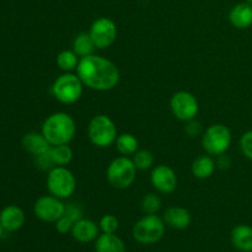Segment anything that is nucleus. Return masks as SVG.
Wrapping results in <instances>:
<instances>
[{"label": "nucleus", "mask_w": 252, "mask_h": 252, "mask_svg": "<svg viewBox=\"0 0 252 252\" xmlns=\"http://www.w3.org/2000/svg\"><path fill=\"white\" fill-rule=\"evenodd\" d=\"M89 33L96 48L105 49L115 43L117 38V26L108 17H100L93 22Z\"/></svg>", "instance_id": "9d476101"}, {"label": "nucleus", "mask_w": 252, "mask_h": 252, "mask_svg": "<svg viewBox=\"0 0 252 252\" xmlns=\"http://www.w3.org/2000/svg\"><path fill=\"white\" fill-rule=\"evenodd\" d=\"M217 158H218V160H217V166L220 167V169H223V170L229 169V167H230L231 161H230V158H229L228 155L221 154Z\"/></svg>", "instance_id": "473e14b6"}, {"label": "nucleus", "mask_w": 252, "mask_h": 252, "mask_svg": "<svg viewBox=\"0 0 252 252\" xmlns=\"http://www.w3.org/2000/svg\"><path fill=\"white\" fill-rule=\"evenodd\" d=\"M140 206L145 214H157L161 208V199L157 193H148L143 197Z\"/></svg>", "instance_id": "a878e982"}, {"label": "nucleus", "mask_w": 252, "mask_h": 252, "mask_svg": "<svg viewBox=\"0 0 252 252\" xmlns=\"http://www.w3.org/2000/svg\"><path fill=\"white\" fill-rule=\"evenodd\" d=\"M64 216H66L68 218H70L71 220L75 223L78 221L79 219L83 218V211L79 206L76 204L70 203V204H65V211H64Z\"/></svg>", "instance_id": "7c9ffc66"}, {"label": "nucleus", "mask_w": 252, "mask_h": 252, "mask_svg": "<svg viewBox=\"0 0 252 252\" xmlns=\"http://www.w3.org/2000/svg\"><path fill=\"white\" fill-rule=\"evenodd\" d=\"M22 147H24L26 152H29L30 154L34 157V155H38L41 153L46 152L47 149H49L51 144H49L48 140L44 138L42 133L30 132L25 134L24 138H22Z\"/></svg>", "instance_id": "6ab92c4d"}, {"label": "nucleus", "mask_w": 252, "mask_h": 252, "mask_svg": "<svg viewBox=\"0 0 252 252\" xmlns=\"http://www.w3.org/2000/svg\"><path fill=\"white\" fill-rule=\"evenodd\" d=\"M2 231H4V229H2L1 224H0V238H1V235H2Z\"/></svg>", "instance_id": "72a5a7b5"}, {"label": "nucleus", "mask_w": 252, "mask_h": 252, "mask_svg": "<svg viewBox=\"0 0 252 252\" xmlns=\"http://www.w3.org/2000/svg\"><path fill=\"white\" fill-rule=\"evenodd\" d=\"M47 189L58 198H69L76 189L75 176L65 166H54L47 176Z\"/></svg>", "instance_id": "0eeeda50"}, {"label": "nucleus", "mask_w": 252, "mask_h": 252, "mask_svg": "<svg viewBox=\"0 0 252 252\" xmlns=\"http://www.w3.org/2000/svg\"><path fill=\"white\" fill-rule=\"evenodd\" d=\"M75 121L65 112L48 116L42 125V134L51 145L69 144L75 135Z\"/></svg>", "instance_id": "f03ea898"}, {"label": "nucleus", "mask_w": 252, "mask_h": 252, "mask_svg": "<svg viewBox=\"0 0 252 252\" xmlns=\"http://www.w3.org/2000/svg\"><path fill=\"white\" fill-rule=\"evenodd\" d=\"M107 181L115 189H128L134 182L137 176V167L128 157H118L110 162L106 171Z\"/></svg>", "instance_id": "20e7f679"}, {"label": "nucleus", "mask_w": 252, "mask_h": 252, "mask_svg": "<svg viewBox=\"0 0 252 252\" xmlns=\"http://www.w3.org/2000/svg\"><path fill=\"white\" fill-rule=\"evenodd\" d=\"M170 108L171 112L177 120L189 122L196 118L198 115L199 105L196 96L187 91H179L174 94L170 100Z\"/></svg>", "instance_id": "1a4fd4ad"}, {"label": "nucleus", "mask_w": 252, "mask_h": 252, "mask_svg": "<svg viewBox=\"0 0 252 252\" xmlns=\"http://www.w3.org/2000/svg\"><path fill=\"white\" fill-rule=\"evenodd\" d=\"M100 230L105 234H115L118 230L120 226V221H118L117 217L112 216V214H106L100 219Z\"/></svg>", "instance_id": "bb28decb"}, {"label": "nucleus", "mask_w": 252, "mask_h": 252, "mask_svg": "<svg viewBox=\"0 0 252 252\" xmlns=\"http://www.w3.org/2000/svg\"><path fill=\"white\" fill-rule=\"evenodd\" d=\"M95 250L96 252H126V245L116 234L102 233L95 240Z\"/></svg>", "instance_id": "a211bd4d"}, {"label": "nucleus", "mask_w": 252, "mask_h": 252, "mask_svg": "<svg viewBox=\"0 0 252 252\" xmlns=\"http://www.w3.org/2000/svg\"><path fill=\"white\" fill-rule=\"evenodd\" d=\"M84 84L78 74L65 73L54 80L52 85V94L59 102L70 105L76 102L83 95Z\"/></svg>", "instance_id": "423d86ee"}, {"label": "nucleus", "mask_w": 252, "mask_h": 252, "mask_svg": "<svg viewBox=\"0 0 252 252\" xmlns=\"http://www.w3.org/2000/svg\"><path fill=\"white\" fill-rule=\"evenodd\" d=\"M246 2H249V4L252 5V0H246Z\"/></svg>", "instance_id": "f704fd0d"}, {"label": "nucleus", "mask_w": 252, "mask_h": 252, "mask_svg": "<svg viewBox=\"0 0 252 252\" xmlns=\"http://www.w3.org/2000/svg\"><path fill=\"white\" fill-rule=\"evenodd\" d=\"M34 161L38 169L41 170H52L56 164L53 161V158H52V145L49 149H47L46 152L41 153L38 155H34Z\"/></svg>", "instance_id": "cd10ccee"}, {"label": "nucleus", "mask_w": 252, "mask_h": 252, "mask_svg": "<svg viewBox=\"0 0 252 252\" xmlns=\"http://www.w3.org/2000/svg\"><path fill=\"white\" fill-rule=\"evenodd\" d=\"M115 144L118 152L125 157L135 154L138 152V147H139L138 139L130 133H123V134L118 135Z\"/></svg>", "instance_id": "4be33fe9"}, {"label": "nucleus", "mask_w": 252, "mask_h": 252, "mask_svg": "<svg viewBox=\"0 0 252 252\" xmlns=\"http://www.w3.org/2000/svg\"><path fill=\"white\" fill-rule=\"evenodd\" d=\"M162 219H164L165 224L170 228L182 230V229H186L191 224L192 217L186 208L169 207L162 214Z\"/></svg>", "instance_id": "2eb2a0df"}, {"label": "nucleus", "mask_w": 252, "mask_h": 252, "mask_svg": "<svg viewBox=\"0 0 252 252\" xmlns=\"http://www.w3.org/2000/svg\"><path fill=\"white\" fill-rule=\"evenodd\" d=\"M150 182L159 193H172L177 187V176L172 167L161 164L153 169Z\"/></svg>", "instance_id": "f8f14e48"}, {"label": "nucleus", "mask_w": 252, "mask_h": 252, "mask_svg": "<svg viewBox=\"0 0 252 252\" xmlns=\"http://www.w3.org/2000/svg\"><path fill=\"white\" fill-rule=\"evenodd\" d=\"M201 123L197 122V121L192 120V121H189V125H187L186 127V132L189 133L191 137H196V135H198L199 133H201Z\"/></svg>", "instance_id": "2f4dec72"}, {"label": "nucleus", "mask_w": 252, "mask_h": 252, "mask_svg": "<svg viewBox=\"0 0 252 252\" xmlns=\"http://www.w3.org/2000/svg\"><path fill=\"white\" fill-rule=\"evenodd\" d=\"M137 170H149L154 165V155L149 150H138L132 158Z\"/></svg>", "instance_id": "393cba45"}, {"label": "nucleus", "mask_w": 252, "mask_h": 252, "mask_svg": "<svg viewBox=\"0 0 252 252\" xmlns=\"http://www.w3.org/2000/svg\"><path fill=\"white\" fill-rule=\"evenodd\" d=\"M251 113H252V106H251Z\"/></svg>", "instance_id": "c9c22d12"}, {"label": "nucleus", "mask_w": 252, "mask_h": 252, "mask_svg": "<svg viewBox=\"0 0 252 252\" xmlns=\"http://www.w3.org/2000/svg\"><path fill=\"white\" fill-rule=\"evenodd\" d=\"M164 219L157 214H145L142 219L137 221L133 226V238L135 241L143 245H153L164 238L165 235Z\"/></svg>", "instance_id": "7ed1b4c3"}, {"label": "nucleus", "mask_w": 252, "mask_h": 252, "mask_svg": "<svg viewBox=\"0 0 252 252\" xmlns=\"http://www.w3.org/2000/svg\"><path fill=\"white\" fill-rule=\"evenodd\" d=\"M54 224H56V229L59 234H68V233H71L74 221L63 214V217H61V218H59Z\"/></svg>", "instance_id": "c756f323"}, {"label": "nucleus", "mask_w": 252, "mask_h": 252, "mask_svg": "<svg viewBox=\"0 0 252 252\" xmlns=\"http://www.w3.org/2000/svg\"><path fill=\"white\" fill-rule=\"evenodd\" d=\"M52 158L56 166H65L73 159V150L68 144L52 145Z\"/></svg>", "instance_id": "b1692460"}, {"label": "nucleus", "mask_w": 252, "mask_h": 252, "mask_svg": "<svg viewBox=\"0 0 252 252\" xmlns=\"http://www.w3.org/2000/svg\"><path fill=\"white\" fill-rule=\"evenodd\" d=\"M100 226L91 219L81 218L75 221L71 229V236L76 241L81 244H88L91 241H95L97 236L100 235Z\"/></svg>", "instance_id": "ddd939ff"}, {"label": "nucleus", "mask_w": 252, "mask_h": 252, "mask_svg": "<svg viewBox=\"0 0 252 252\" xmlns=\"http://www.w3.org/2000/svg\"><path fill=\"white\" fill-rule=\"evenodd\" d=\"M65 211V204L61 198L48 194L39 197L33 206L34 216L46 223H56L61 217H63Z\"/></svg>", "instance_id": "9b49d317"}, {"label": "nucleus", "mask_w": 252, "mask_h": 252, "mask_svg": "<svg viewBox=\"0 0 252 252\" xmlns=\"http://www.w3.org/2000/svg\"><path fill=\"white\" fill-rule=\"evenodd\" d=\"M230 240L236 250L252 252V228L246 224H239L231 230Z\"/></svg>", "instance_id": "f3484780"}, {"label": "nucleus", "mask_w": 252, "mask_h": 252, "mask_svg": "<svg viewBox=\"0 0 252 252\" xmlns=\"http://www.w3.org/2000/svg\"><path fill=\"white\" fill-rule=\"evenodd\" d=\"M88 135L95 147L107 148L117 139V127L108 116L97 115L89 123Z\"/></svg>", "instance_id": "39448f33"}, {"label": "nucleus", "mask_w": 252, "mask_h": 252, "mask_svg": "<svg viewBox=\"0 0 252 252\" xmlns=\"http://www.w3.org/2000/svg\"><path fill=\"white\" fill-rule=\"evenodd\" d=\"M95 49L96 46L95 43H94L93 38H91L89 32H81V33H79L78 36L74 38L73 51L75 52L80 58L94 54Z\"/></svg>", "instance_id": "412c9836"}, {"label": "nucleus", "mask_w": 252, "mask_h": 252, "mask_svg": "<svg viewBox=\"0 0 252 252\" xmlns=\"http://www.w3.org/2000/svg\"><path fill=\"white\" fill-rule=\"evenodd\" d=\"M229 21L239 30H245L252 26V5L249 2L235 5L229 12Z\"/></svg>", "instance_id": "dca6fc26"}, {"label": "nucleus", "mask_w": 252, "mask_h": 252, "mask_svg": "<svg viewBox=\"0 0 252 252\" xmlns=\"http://www.w3.org/2000/svg\"><path fill=\"white\" fill-rule=\"evenodd\" d=\"M231 144V133L224 125H212L202 137V145L206 153L212 157L225 154Z\"/></svg>", "instance_id": "6e6552de"}, {"label": "nucleus", "mask_w": 252, "mask_h": 252, "mask_svg": "<svg viewBox=\"0 0 252 252\" xmlns=\"http://www.w3.org/2000/svg\"><path fill=\"white\" fill-rule=\"evenodd\" d=\"M76 74L84 86L96 91L112 90L120 81V70L116 64L97 54L80 58L76 66Z\"/></svg>", "instance_id": "f257e3e1"}, {"label": "nucleus", "mask_w": 252, "mask_h": 252, "mask_svg": "<svg viewBox=\"0 0 252 252\" xmlns=\"http://www.w3.org/2000/svg\"><path fill=\"white\" fill-rule=\"evenodd\" d=\"M217 167V162L212 158V155H201L196 158L194 161L192 162V174L196 179L206 180L209 179L214 174Z\"/></svg>", "instance_id": "aec40b11"}, {"label": "nucleus", "mask_w": 252, "mask_h": 252, "mask_svg": "<svg viewBox=\"0 0 252 252\" xmlns=\"http://www.w3.org/2000/svg\"><path fill=\"white\" fill-rule=\"evenodd\" d=\"M0 224L6 231H17L25 224V213L20 207L7 206L0 212Z\"/></svg>", "instance_id": "4468645a"}, {"label": "nucleus", "mask_w": 252, "mask_h": 252, "mask_svg": "<svg viewBox=\"0 0 252 252\" xmlns=\"http://www.w3.org/2000/svg\"><path fill=\"white\" fill-rule=\"evenodd\" d=\"M240 150L244 157L252 161V130H248V132L241 135Z\"/></svg>", "instance_id": "c85d7f7f"}, {"label": "nucleus", "mask_w": 252, "mask_h": 252, "mask_svg": "<svg viewBox=\"0 0 252 252\" xmlns=\"http://www.w3.org/2000/svg\"><path fill=\"white\" fill-rule=\"evenodd\" d=\"M79 56L74 51H69V49H64L61 53L57 56V64L62 70L70 73L71 70L76 69L79 64Z\"/></svg>", "instance_id": "5701e85b"}]
</instances>
